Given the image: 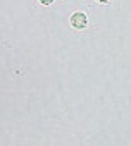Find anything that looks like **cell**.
Instances as JSON below:
<instances>
[{
  "label": "cell",
  "mask_w": 131,
  "mask_h": 146,
  "mask_svg": "<svg viewBox=\"0 0 131 146\" xmlns=\"http://www.w3.org/2000/svg\"><path fill=\"white\" fill-rule=\"evenodd\" d=\"M98 2H100V4H107V2H109V0H98Z\"/></svg>",
  "instance_id": "obj_3"
},
{
  "label": "cell",
  "mask_w": 131,
  "mask_h": 146,
  "mask_svg": "<svg viewBox=\"0 0 131 146\" xmlns=\"http://www.w3.org/2000/svg\"><path fill=\"white\" fill-rule=\"evenodd\" d=\"M71 24H73V28H76V29L86 28V26H88V17H86V14H83V12H74V14L71 16Z\"/></svg>",
  "instance_id": "obj_1"
},
{
  "label": "cell",
  "mask_w": 131,
  "mask_h": 146,
  "mask_svg": "<svg viewBox=\"0 0 131 146\" xmlns=\"http://www.w3.org/2000/svg\"><path fill=\"white\" fill-rule=\"evenodd\" d=\"M40 2H41V4H43V5H50V4H52V2H53V0H40Z\"/></svg>",
  "instance_id": "obj_2"
}]
</instances>
